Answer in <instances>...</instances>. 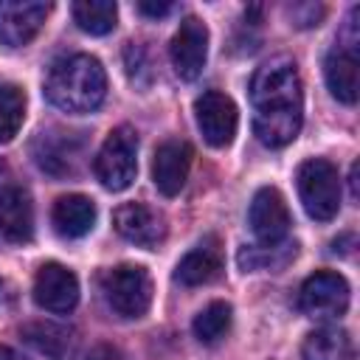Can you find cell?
I'll return each instance as SVG.
<instances>
[{
    "label": "cell",
    "mask_w": 360,
    "mask_h": 360,
    "mask_svg": "<svg viewBox=\"0 0 360 360\" xmlns=\"http://www.w3.org/2000/svg\"><path fill=\"white\" fill-rule=\"evenodd\" d=\"M101 292L118 318H143L152 304V276L141 264H118L101 273Z\"/></svg>",
    "instance_id": "3"
},
{
    "label": "cell",
    "mask_w": 360,
    "mask_h": 360,
    "mask_svg": "<svg viewBox=\"0 0 360 360\" xmlns=\"http://www.w3.org/2000/svg\"><path fill=\"white\" fill-rule=\"evenodd\" d=\"M124 65H127V76H129L135 84H141V87L149 84V79H152V68H149V59H146L143 45L129 42V45L124 48Z\"/></svg>",
    "instance_id": "25"
},
{
    "label": "cell",
    "mask_w": 360,
    "mask_h": 360,
    "mask_svg": "<svg viewBox=\"0 0 360 360\" xmlns=\"http://www.w3.org/2000/svg\"><path fill=\"white\" fill-rule=\"evenodd\" d=\"M34 301L48 312H70L79 304V278L59 262H48L37 270Z\"/></svg>",
    "instance_id": "12"
},
{
    "label": "cell",
    "mask_w": 360,
    "mask_h": 360,
    "mask_svg": "<svg viewBox=\"0 0 360 360\" xmlns=\"http://www.w3.org/2000/svg\"><path fill=\"white\" fill-rule=\"evenodd\" d=\"M169 56L174 65V73L186 82L197 79L208 59V28L200 17H186L180 28L172 37Z\"/></svg>",
    "instance_id": "9"
},
{
    "label": "cell",
    "mask_w": 360,
    "mask_h": 360,
    "mask_svg": "<svg viewBox=\"0 0 360 360\" xmlns=\"http://www.w3.org/2000/svg\"><path fill=\"white\" fill-rule=\"evenodd\" d=\"M112 225L115 231L141 248H158L166 236V219L160 211L143 205V202H124L115 208L112 214Z\"/></svg>",
    "instance_id": "13"
},
{
    "label": "cell",
    "mask_w": 360,
    "mask_h": 360,
    "mask_svg": "<svg viewBox=\"0 0 360 360\" xmlns=\"http://www.w3.org/2000/svg\"><path fill=\"white\" fill-rule=\"evenodd\" d=\"M287 14H290L292 25H298V28H312V25L321 22L323 6H315V3H292V6L287 8Z\"/></svg>",
    "instance_id": "26"
},
{
    "label": "cell",
    "mask_w": 360,
    "mask_h": 360,
    "mask_svg": "<svg viewBox=\"0 0 360 360\" xmlns=\"http://www.w3.org/2000/svg\"><path fill=\"white\" fill-rule=\"evenodd\" d=\"M298 307L309 318H340L349 307V284L340 273L318 270L312 273L298 292Z\"/></svg>",
    "instance_id": "6"
},
{
    "label": "cell",
    "mask_w": 360,
    "mask_h": 360,
    "mask_svg": "<svg viewBox=\"0 0 360 360\" xmlns=\"http://www.w3.org/2000/svg\"><path fill=\"white\" fill-rule=\"evenodd\" d=\"M82 155V138L73 132H39L34 141V158L37 166L53 177L73 174Z\"/></svg>",
    "instance_id": "15"
},
{
    "label": "cell",
    "mask_w": 360,
    "mask_h": 360,
    "mask_svg": "<svg viewBox=\"0 0 360 360\" xmlns=\"http://www.w3.org/2000/svg\"><path fill=\"white\" fill-rule=\"evenodd\" d=\"M22 338L42 354H48L51 360H70L73 349H76V338L68 326L59 323H48V321H37V323H25Z\"/></svg>",
    "instance_id": "19"
},
{
    "label": "cell",
    "mask_w": 360,
    "mask_h": 360,
    "mask_svg": "<svg viewBox=\"0 0 360 360\" xmlns=\"http://www.w3.org/2000/svg\"><path fill=\"white\" fill-rule=\"evenodd\" d=\"M93 172L107 191H124L132 186L138 172V135L132 127H115L104 138Z\"/></svg>",
    "instance_id": "5"
},
{
    "label": "cell",
    "mask_w": 360,
    "mask_h": 360,
    "mask_svg": "<svg viewBox=\"0 0 360 360\" xmlns=\"http://www.w3.org/2000/svg\"><path fill=\"white\" fill-rule=\"evenodd\" d=\"M248 222H250V231L253 236L262 242V245H278L287 239L290 233V208L281 197L278 188L273 186H264L253 194L250 200V208H248Z\"/></svg>",
    "instance_id": "8"
},
{
    "label": "cell",
    "mask_w": 360,
    "mask_h": 360,
    "mask_svg": "<svg viewBox=\"0 0 360 360\" xmlns=\"http://www.w3.org/2000/svg\"><path fill=\"white\" fill-rule=\"evenodd\" d=\"M73 20L84 34L101 37L115 28L118 6L110 0H79V3H73Z\"/></svg>",
    "instance_id": "21"
},
{
    "label": "cell",
    "mask_w": 360,
    "mask_h": 360,
    "mask_svg": "<svg viewBox=\"0 0 360 360\" xmlns=\"http://www.w3.org/2000/svg\"><path fill=\"white\" fill-rule=\"evenodd\" d=\"M194 118H197V127H200L205 143H211L217 149L228 146L239 127V110H236L233 98L225 96L222 90H205L194 101Z\"/></svg>",
    "instance_id": "7"
},
{
    "label": "cell",
    "mask_w": 360,
    "mask_h": 360,
    "mask_svg": "<svg viewBox=\"0 0 360 360\" xmlns=\"http://www.w3.org/2000/svg\"><path fill=\"white\" fill-rule=\"evenodd\" d=\"M87 360H124V357H121V352L115 346H96Z\"/></svg>",
    "instance_id": "28"
},
{
    "label": "cell",
    "mask_w": 360,
    "mask_h": 360,
    "mask_svg": "<svg viewBox=\"0 0 360 360\" xmlns=\"http://www.w3.org/2000/svg\"><path fill=\"white\" fill-rule=\"evenodd\" d=\"M191 146L186 141H163L152 158V180L163 197H174L183 191L188 169H191Z\"/></svg>",
    "instance_id": "14"
},
{
    "label": "cell",
    "mask_w": 360,
    "mask_h": 360,
    "mask_svg": "<svg viewBox=\"0 0 360 360\" xmlns=\"http://www.w3.org/2000/svg\"><path fill=\"white\" fill-rule=\"evenodd\" d=\"M34 236V208L22 188L11 186L0 191V242L22 245Z\"/></svg>",
    "instance_id": "16"
},
{
    "label": "cell",
    "mask_w": 360,
    "mask_h": 360,
    "mask_svg": "<svg viewBox=\"0 0 360 360\" xmlns=\"http://www.w3.org/2000/svg\"><path fill=\"white\" fill-rule=\"evenodd\" d=\"M357 17V8H354ZM354 17H352V28H349V39L338 42L323 62V76H326V87L329 93L343 101V104H354L357 101V34H354Z\"/></svg>",
    "instance_id": "10"
},
{
    "label": "cell",
    "mask_w": 360,
    "mask_h": 360,
    "mask_svg": "<svg viewBox=\"0 0 360 360\" xmlns=\"http://www.w3.org/2000/svg\"><path fill=\"white\" fill-rule=\"evenodd\" d=\"M48 11L51 6L39 0H0V42L8 48L28 45L39 34Z\"/></svg>",
    "instance_id": "11"
},
{
    "label": "cell",
    "mask_w": 360,
    "mask_h": 360,
    "mask_svg": "<svg viewBox=\"0 0 360 360\" xmlns=\"http://www.w3.org/2000/svg\"><path fill=\"white\" fill-rule=\"evenodd\" d=\"M107 93V73L90 53H70L51 62L45 98L65 112H93Z\"/></svg>",
    "instance_id": "2"
},
{
    "label": "cell",
    "mask_w": 360,
    "mask_h": 360,
    "mask_svg": "<svg viewBox=\"0 0 360 360\" xmlns=\"http://www.w3.org/2000/svg\"><path fill=\"white\" fill-rule=\"evenodd\" d=\"M174 6L172 3H155V0H141L138 3V11L146 14V17H166Z\"/></svg>",
    "instance_id": "27"
},
{
    "label": "cell",
    "mask_w": 360,
    "mask_h": 360,
    "mask_svg": "<svg viewBox=\"0 0 360 360\" xmlns=\"http://www.w3.org/2000/svg\"><path fill=\"white\" fill-rule=\"evenodd\" d=\"M0 360H25L22 354H17L14 349H8V346H0Z\"/></svg>",
    "instance_id": "29"
},
{
    "label": "cell",
    "mask_w": 360,
    "mask_h": 360,
    "mask_svg": "<svg viewBox=\"0 0 360 360\" xmlns=\"http://www.w3.org/2000/svg\"><path fill=\"white\" fill-rule=\"evenodd\" d=\"M222 276V250L217 236H205L200 245H194L174 270V278L186 287H200Z\"/></svg>",
    "instance_id": "17"
},
{
    "label": "cell",
    "mask_w": 360,
    "mask_h": 360,
    "mask_svg": "<svg viewBox=\"0 0 360 360\" xmlns=\"http://www.w3.org/2000/svg\"><path fill=\"white\" fill-rule=\"evenodd\" d=\"M298 197L304 211L318 219L329 222L340 208V174L323 158H309L298 166Z\"/></svg>",
    "instance_id": "4"
},
{
    "label": "cell",
    "mask_w": 360,
    "mask_h": 360,
    "mask_svg": "<svg viewBox=\"0 0 360 360\" xmlns=\"http://www.w3.org/2000/svg\"><path fill=\"white\" fill-rule=\"evenodd\" d=\"M295 256V245L278 242V245H250L239 250L242 270H276L284 267Z\"/></svg>",
    "instance_id": "24"
},
{
    "label": "cell",
    "mask_w": 360,
    "mask_h": 360,
    "mask_svg": "<svg viewBox=\"0 0 360 360\" xmlns=\"http://www.w3.org/2000/svg\"><path fill=\"white\" fill-rule=\"evenodd\" d=\"M231 321H233L231 304L214 301V304H208V307L194 318L191 329H194V335H197L200 343H208V346H211V343H219V340L228 335Z\"/></svg>",
    "instance_id": "22"
},
{
    "label": "cell",
    "mask_w": 360,
    "mask_h": 360,
    "mask_svg": "<svg viewBox=\"0 0 360 360\" xmlns=\"http://www.w3.org/2000/svg\"><path fill=\"white\" fill-rule=\"evenodd\" d=\"M51 222L59 236L79 239V236L90 233V228L96 225V202L84 194H65L53 202Z\"/></svg>",
    "instance_id": "18"
},
{
    "label": "cell",
    "mask_w": 360,
    "mask_h": 360,
    "mask_svg": "<svg viewBox=\"0 0 360 360\" xmlns=\"http://www.w3.org/2000/svg\"><path fill=\"white\" fill-rule=\"evenodd\" d=\"M25 121V93L17 84H0V143L14 141Z\"/></svg>",
    "instance_id": "23"
},
{
    "label": "cell",
    "mask_w": 360,
    "mask_h": 360,
    "mask_svg": "<svg viewBox=\"0 0 360 360\" xmlns=\"http://www.w3.org/2000/svg\"><path fill=\"white\" fill-rule=\"evenodd\" d=\"M301 354H304V360H352L354 346H352L349 332H343L338 326H321L307 335Z\"/></svg>",
    "instance_id": "20"
},
{
    "label": "cell",
    "mask_w": 360,
    "mask_h": 360,
    "mask_svg": "<svg viewBox=\"0 0 360 360\" xmlns=\"http://www.w3.org/2000/svg\"><path fill=\"white\" fill-rule=\"evenodd\" d=\"M250 104L253 132L264 146L281 149L298 138L304 121V93L298 68L290 56H273L256 68L250 79Z\"/></svg>",
    "instance_id": "1"
}]
</instances>
